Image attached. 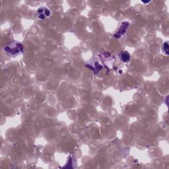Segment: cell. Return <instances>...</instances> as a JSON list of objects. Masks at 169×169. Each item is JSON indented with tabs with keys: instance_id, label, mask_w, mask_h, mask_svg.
<instances>
[{
	"instance_id": "1",
	"label": "cell",
	"mask_w": 169,
	"mask_h": 169,
	"mask_svg": "<svg viewBox=\"0 0 169 169\" xmlns=\"http://www.w3.org/2000/svg\"><path fill=\"white\" fill-rule=\"evenodd\" d=\"M4 52L10 56H17L24 52V46L19 42H12L4 48Z\"/></svg>"
},
{
	"instance_id": "2",
	"label": "cell",
	"mask_w": 169,
	"mask_h": 169,
	"mask_svg": "<svg viewBox=\"0 0 169 169\" xmlns=\"http://www.w3.org/2000/svg\"><path fill=\"white\" fill-rule=\"evenodd\" d=\"M128 26H129L128 22H122V23H121L116 33L114 34V36L115 37L116 39H120L121 37H122L124 35L126 34L127 28H128Z\"/></svg>"
},
{
	"instance_id": "3",
	"label": "cell",
	"mask_w": 169,
	"mask_h": 169,
	"mask_svg": "<svg viewBox=\"0 0 169 169\" xmlns=\"http://www.w3.org/2000/svg\"><path fill=\"white\" fill-rule=\"evenodd\" d=\"M50 15H51L50 10L47 7H40L37 10L38 17H39L41 20L46 19V18L50 17Z\"/></svg>"
},
{
	"instance_id": "4",
	"label": "cell",
	"mask_w": 169,
	"mask_h": 169,
	"mask_svg": "<svg viewBox=\"0 0 169 169\" xmlns=\"http://www.w3.org/2000/svg\"><path fill=\"white\" fill-rule=\"evenodd\" d=\"M93 63H94V64H92V63H89V64H90V66L86 64V66L88 67V68H89L91 69H92V71H94L95 74H97V73H98V71H99L100 70H101L103 68V66H102V65H101L99 63L97 62H94Z\"/></svg>"
},
{
	"instance_id": "5",
	"label": "cell",
	"mask_w": 169,
	"mask_h": 169,
	"mask_svg": "<svg viewBox=\"0 0 169 169\" xmlns=\"http://www.w3.org/2000/svg\"><path fill=\"white\" fill-rule=\"evenodd\" d=\"M119 58L122 62L124 63H127L130 61L131 56L127 51H124V52H121L119 54Z\"/></svg>"
},
{
	"instance_id": "6",
	"label": "cell",
	"mask_w": 169,
	"mask_h": 169,
	"mask_svg": "<svg viewBox=\"0 0 169 169\" xmlns=\"http://www.w3.org/2000/svg\"><path fill=\"white\" fill-rule=\"evenodd\" d=\"M161 50H162V52H163V54H165L166 56L168 55V42H166L162 44V47H161Z\"/></svg>"
},
{
	"instance_id": "7",
	"label": "cell",
	"mask_w": 169,
	"mask_h": 169,
	"mask_svg": "<svg viewBox=\"0 0 169 169\" xmlns=\"http://www.w3.org/2000/svg\"><path fill=\"white\" fill-rule=\"evenodd\" d=\"M142 2L143 3V4H149V3H150L151 1H146V2H145V1H142Z\"/></svg>"
}]
</instances>
